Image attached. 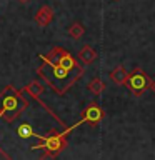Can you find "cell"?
I'll list each match as a JSON object with an SVG mask.
<instances>
[{
  "label": "cell",
  "instance_id": "cell-1",
  "mask_svg": "<svg viewBox=\"0 0 155 160\" xmlns=\"http://www.w3.org/2000/svg\"><path fill=\"white\" fill-rule=\"evenodd\" d=\"M38 58L42 60V65L37 68V75L53 90L57 95L67 93V90H70L75 83L82 78V75L85 73V68L80 70H70L63 65H60L58 62L50 60L45 53H38Z\"/></svg>",
  "mask_w": 155,
  "mask_h": 160
},
{
  "label": "cell",
  "instance_id": "cell-2",
  "mask_svg": "<svg viewBox=\"0 0 155 160\" xmlns=\"http://www.w3.org/2000/svg\"><path fill=\"white\" fill-rule=\"evenodd\" d=\"M27 108H28V100L23 97V90L20 92L12 85H7L0 92V120L12 123Z\"/></svg>",
  "mask_w": 155,
  "mask_h": 160
},
{
  "label": "cell",
  "instance_id": "cell-3",
  "mask_svg": "<svg viewBox=\"0 0 155 160\" xmlns=\"http://www.w3.org/2000/svg\"><path fill=\"white\" fill-rule=\"evenodd\" d=\"M82 125V120H78L75 125H72V127H67L63 130V132H58V130H50V132L47 135H38L35 133V137H37L40 140V143L37 145H32V150H43V158H53L57 157V155L62 152V150L67 147V135L70 132H73L77 127H80Z\"/></svg>",
  "mask_w": 155,
  "mask_h": 160
},
{
  "label": "cell",
  "instance_id": "cell-4",
  "mask_svg": "<svg viewBox=\"0 0 155 160\" xmlns=\"http://www.w3.org/2000/svg\"><path fill=\"white\" fill-rule=\"evenodd\" d=\"M125 85H127V88L130 90V93H132L133 97L140 98L145 93V90L150 88L152 78H150L140 67H135L132 72L128 73V78H127V82H125Z\"/></svg>",
  "mask_w": 155,
  "mask_h": 160
},
{
  "label": "cell",
  "instance_id": "cell-5",
  "mask_svg": "<svg viewBox=\"0 0 155 160\" xmlns=\"http://www.w3.org/2000/svg\"><path fill=\"white\" fill-rule=\"evenodd\" d=\"M45 55H47L50 60L58 62L60 65H63V67H67L70 70H80V68H83V65H80L78 60L75 58L73 55L68 52V50H65L62 47H53L48 53H45Z\"/></svg>",
  "mask_w": 155,
  "mask_h": 160
},
{
  "label": "cell",
  "instance_id": "cell-6",
  "mask_svg": "<svg viewBox=\"0 0 155 160\" xmlns=\"http://www.w3.org/2000/svg\"><path fill=\"white\" fill-rule=\"evenodd\" d=\"M43 90H45L43 83H42V82H38V80H32V82H30L28 85H25V87H23V92H25V93H28V95H30V97H32L33 100H37V102H38V103L43 107L45 112L52 115V117H53L55 120H57V122H58L60 125H62V127H65V122H62V118L57 117V115H55V112H52V110L48 108V105H47V103H43L42 100H40V95L43 93Z\"/></svg>",
  "mask_w": 155,
  "mask_h": 160
},
{
  "label": "cell",
  "instance_id": "cell-7",
  "mask_svg": "<svg viewBox=\"0 0 155 160\" xmlns=\"http://www.w3.org/2000/svg\"><path fill=\"white\" fill-rule=\"evenodd\" d=\"M105 117V112H103V108L100 107V105L97 102H90L87 107L83 108V112H82V123H88L90 127H97V125L103 120Z\"/></svg>",
  "mask_w": 155,
  "mask_h": 160
},
{
  "label": "cell",
  "instance_id": "cell-8",
  "mask_svg": "<svg viewBox=\"0 0 155 160\" xmlns=\"http://www.w3.org/2000/svg\"><path fill=\"white\" fill-rule=\"evenodd\" d=\"M52 20H53V10L50 5H42V7L37 10V13H35V23L42 28L48 27Z\"/></svg>",
  "mask_w": 155,
  "mask_h": 160
},
{
  "label": "cell",
  "instance_id": "cell-9",
  "mask_svg": "<svg viewBox=\"0 0 155 160\" xmlns=\"http://www.w3.org/2000/svg\"><path fill=\"white\" fill-rule=\"evenodd\" d=\"M77 58H78L83 65H90V63H93L95 60H97V52H95V50L90 47V45H83V47L78 50Z\"/></svg>",
  "mask_w": 155,
  "mask_h": 160
},
{
  "label": "cell",
  "instance_id": "cell-10",
  "mask_svg": "<svg viewBox=\"0 0 155 160\" xmlns=\"http://www.w3.org/2000/svg\"><path fill=\"white\" fill-rule=\"evenodd\" d=\"M108 77L115 85H125V82H127V78H128V72L123 68V65H117V67L108 73Z\"/></svg>",
  "mask_w": 155,
  "mask_h": 160
},
{
  "label": "cell",
  "instance_id": "cell-11",
  "mask_svg": "<svg viewBox=\"0 0 155 160\" xmlns=\"http://www.w3.org/2000/svg\"><path fill=\"white\" fill-rule=\"evenodd\" d=\"M87 88H88V92H92L93 95H100V93L105 90V82H103L100 77H93V78L88 82Z\"/></svg>",
  "mask_w": 155,
  "mask_h": 160
},
{
  "label": "cell",
  "instance_id": "cell-12",
  "mask_svg": "<svg viewBox=\"0 0 155 160\" xmlns=\"http://www.w3.org/2000/svg\"><path fill=\"white\" fill-rule=\"evenodd\" d=\"M68 35L72 38H75V40H78V38H82L83 37V33H85V28H83V25L82 23H78V22H73L72 25L68 27Z\"/></svg>",
  "mask_w": 155,
  "mask_h": 160
},
{
  "label": "cell",
  "instance_id": "cell-13",
  "mask_svg": "<svg viewBox=\"0 0 155 160\" xmlns=\"http://www.w3.org/2000/svg\"><path fill=\"white\" fill-rule=\"evenodd\" d=\"M17 135L20 138H30V137H35V132H33L32 125L22 123V125H18V128H17Z\"/></svg>",
  "mask_w": 155,
  "mask_h": 160
},
{
  "label": "cell",
  "instance_id": "cell-14",
  "mask_svg": "<svg viewBox=\"0 0 155 160\" xmlns=\"http://www.w3.org/2000/svg\"><path fill=\"white\" fill-rule=\"evenodd\" d=\"M150 90L153 92V95H155V80H152V85H150Z\"/></svg>",
  "mask_w": 155,
  "mask_h": 160
},
{
  "label": "cell",
  "instance_id": "cell-15",
  "mask_svg": "<svg viewBox=\"0 0 155 160\" xmlns=\"http://www.w3.org/2000/svg\"><path fill=\"white\" fill-rule=\"evenodd\" d=\"M18 2H20V3H28L30 0H18Z\"/></svg>",
  "mask_w": 155,
  "mask_h": 160
},
{
  "label": "cell",
  "instance_id": "cell-16",
  "mask_svg": "<svg viewBox=\"0 0 155 160\" xmlns=\"http://www.w3.org/2000/svg\"><path fill=\"white\" fill-rule=\"evenodd\" d=\"M113 2H120V0H113Z\"/></svg>",
  "mask_w": 155,
  "mask_h": 160
}]
</instances>
